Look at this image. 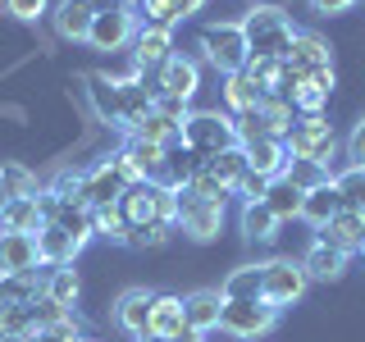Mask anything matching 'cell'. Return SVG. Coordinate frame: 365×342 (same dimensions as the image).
<instances>
[{"mask_svg": "<svg viewBox=\"0 0 365 342\" xmlns=\"http://www.w3.org/2000/svg\"><path fill=\"white\" fill-rule=\"evenodd\" d=\"M187 187L197 192V197H205V201H220V205H228V197H233V192H228L224 182H220V178H210V174H205V165L197 169V178H192Z\"/></svg>", "mask_w": 365, "mask_h": 342, "instance_id": "cell-43", "label": "cell"}, {"mask_svg": "<svg viewBox=\"0 0 365 342\" xmlns=\"http://www.w3.org/2000/svg\"><path fill=\"white\" fill-rule=\"evenodd\" d=\"M247 151V169L260 178H283V169H288V146H283V137H256V142H242Z\"/></svg>", "mask_w": 365, "mask_h": 342, "instance_id": "cell-21", "label": "cell"}, {"mask_svg": "<svg viewBox=\"0 0 365 342\" xmlns=\"http://www.w3.org/2000/svg\"><path fill=\"white\" fill-rule=\"evenodd\" d=\"M5 205H9V187H5V178H0V214H5Z\"/></svg>", "mask_w": 365, "mask_h": 342, "instance_id": "cell-51", "label": "cell"}, {"mask_svg": "<svg viewBox=\"0 0 365 342\" xmlns=\"http://www.w3.org/2000/svg\"><path fill=\"white\" fill-rule=\"evenodd\" d=\"M311 288V279H306L302 260H265V301L269 306H297Z\"/></svg>", "mask_w": 365, "mask_h": 342, "instance_id": "cell-13", "label": "cell"}, {"mask_svg": "<svg viewBox=\"0 0 365 342\" xmlns=\"http://www.w3.org/2000/svg\"><path fill=\"white\" fill-rule=\"evenodd\" d=\"M41 269L37 233H9L0 228V274H32Z\"/></svg>", "mask_w": 365, "mask_h": 342, "instance_id": "cell-18", "label": "cell"}, {"mask_svg": "<svg viewBox=\"0 0 365 342\" xmlns=\"http://www.w3.org/2000/svg\"><path fill=\"white\" fill-rule=\"evenodd\" d=\"M319 242L347 251V256H356L361 242H365V214H351V210H338L334 219H329L324 228H319Z\"/></svg>", "mask_w": 365, "mask_h": 342, "instance_id": "cell-23", "label": "cell"}, {"mask_svg": "<svg viewBox=\"0 0 365 342\" xmlns=\"http://www.w3.org/2000/svg\"><path fill=\"white\" fill-rule=\"evenodd\" d=\"M205 5H210V0H142L137 14H142V23H155V28H174V23L201 14Z\"/></svg>", "mask_w": 365, "mask_h": 342, "instance_id": "cell-24", "label": "cell"}, {"mask_svg": "<svg viewBox=\"0 0 365 342\" xmlns=\"http://www.w3.org/2000/svg\"><path fill=\"white\" fill-rule=\"evenodd\" d=\"M338 210H342V201H338V192H334V178L319 182V187H311V192H306V201H302V219L311 224L315 233H319L329 219H334Z\"/></svg>", "mask_w": 365, "mask_h": 342, "instance_id": "cell-28", "label": "cell"}, {"mask_svg": "<svg viewBox=\"0 0 365 342\" xmlns=\"http://www.w3.org/2000/svg\"><path fill=\"white\" fill-rule=\"evenodd\" d=\"M201 55H205V64H210L220 78L242 73L247 60H251L242 23H205V28H201Z\"/></svg>", "mask_w": 365, "mask_h": 342, "instance_id": "cell-5", "label": "cell"}, {"mask_svg": "<svg viewBox=\"0 0 365 342\" xmlns=\"http://www.w3.org/2000/svg\"><path fill=\"white\" fill-rule=\"evenodd\" d=\"M128 5H142V0H128Z\"/></svg>", "mask_w": 365, "mask_h": 342, "instance_id": "cell-53", "label": "cell"}, {"mask_svg": "<svg viewBox=\"0 0 365 342\" xmlns=\"http://www.w3.org/2000/svg\"><path fill=\"white\" fill-rule=\"evenodd\" d=\"M37 251H41V265H73V260L87 251V237H73L68 228L46 219L37 228Z\"/></svg>", "mask_w": 365, "mask_h": 342, "instance_id": "cell-17", "label": "cell"}, {"mask_svg": "<svg viewBox=\"0 0 365 342\" xmlns=\"http://www.w3.org/2000/svg\"><path fill=\"white\" fill-rule=\"evenodd\" d=\"M119 155L133 165V174H137V178H155V182H160V174H165V155H169V146H155V142H137V137H128V146H123Z\"/></svg>", "mask_w": 365, "mask_h": 342, "instance_id": "cell-27", "label": "cell"}, {"mask_svg": "<svg viewBox=\"0 0 365 342\" xmlns=\"http://www.w3.org/2000/svg\"><path fill=\"white\" fill-rule=\"evenodd\" d=\"M5 5V14H14L19 23H37L46 9H51V0H0Z\"/></svg>", "mask_w": 365, "mask_h": 342, "instance_id": "cell-45", "label": "cell"}, {"mask_svg": "<svg viewBox=\"0 0 365 342\" xmlns=\"http://www.w3.org/2000/svg\"><path fill=\"white\" fill-rule=\"evenodd\" d=\"M137 28H142V14L137 5H119V9H106V14L91 19V32H87V46L101 55H114V51H128Z\"/></svg>", "mask_w": 365, "mask_h": 342, "instance_id": "cell-9", "label": "cell"}, {"mask_svg": "<svg viewBox=\"0 0 365 342\" xmlns=\"http://www.w3.org/2000/svg\"><path fill=\"white\" fill-rule=\"evenodd\" d=\"M302 269H306V279H311V283H338L342 274L351 269V256L315 237V242L306 247V256H302Z\"/></svg>", "mask_w": 365, "mask_h": 342, "instance_id": "cell-19", "label": "cell"}, {"mask_svg": "<svg viewBox=\"0 0 365 342\" xmlns=\"http://www.w3.org/2000/svg\"><path fill=\"white\" fill-rule=\"evenodd\" d=\"M151 342H205L201 333H182V338H151Z\"/></svg>", "mask_w": 365, "mask_h": 342, "instance_id": "cell-50", "label": "cell"}, {"mask_svg": "<svg viewBox=\"0 0 365 342\" xmlns=\"http://www.w3.org/2000/svg\"><path fill=\"white\" fill-rule=\"evenodd\" d=\"M265 96H269V91L256 87L247 73H228V78H224V105H228V114H233V119H237V114L260 110V105H265Z\"/></svg>", "mask_w": 365, "mask_h": 342, "instance_id": "cell-26", "label": "cell"}, {"mask_svg": "<svg viewBox=\"0 0 365 342\" xmlns=\"http://www.w3.org/2000/svg\"><path fill=\"white\" fill-rule=\"evenodd\" d=\"M128 51H133V64L142 68V73H155V68L165 64L169 55H174V28H155V23H142Z\"/></svg>", "mask_w": 365, "mask_h": 342, "instance_id": "cell-15", "label": "cell"}, {"mask_svg": "<svg viewBox=\"0 0 365 342\" xmlns=\"http://www.w3.org/2000/svg\"><path fill=\"white\" fill-rule=\"evenodd\" d=\"M347 160L351 165H365V119L347 133Z\"/></svg>", "mask_w": 365, "mask_h": 342, "instance_id": "cell-48", "label": "cell"}, {"mask_svg": "<svg viewBox=\"0 0 365 342\" xmlns=\"http://www.w3.org/2000/svg\"><path fill=\"white\" fill-rule=\"evenodd\" d=\"M283 146H288V160H315V165H334L338 160V137L329 128L324 114H297L288 137H283Z\"/></svg>", "mask_w": 365, "mask_h": 342, "instance_id": "cell-3", "label": "cell"}, {"mask_svg": "<svg viewBox=\"0 0 365 342\" xmlns=\"http://www.w3.org/2000/svg\"><path fill=\"white\" fill-rule=\"evenodd\" d=\"M28 342H83L78 338V315H68V319H60V324H51V328H37Z\"/></svg>", "mask_w": 365, "mask_h": 342, "instance_id": "cell-44", "label": "cell"}, {"mask_svg": "<svg viewBox=\"0 0 365 342\" xmlns=\"http://www.w3.org/2000/svg\"><path fill=\"white\" fill-rule=\"evenodd\" d=\"M119 5H128V0H60L55 5V32H60L64 41H73V46H87V32H91V19L96 14H106V9H119Z\"/></svg>", "mask_w": 365, "mask_h": 342, "instance_id": "cell-12", "label": "cell"}, {"mask_svg": "<svg viewBox=\"0 0 365 342\" xmlns=\"http://www.w3.org/2000/svg\"><path fill=\"white\" fill-rule=\"evenodd\" d=\"M205 174H210V178H220L224 187L233 192L237 182H242V174H247V151H242V146H228V151L210 155V160H205Z\"/></svg>", "mask_w": 365, "mask_h": 342, "instance_id": "cell-36", "label": "cell"}, {"mask_svg": "<svg viewBox=\"0 0 365 342\" xmlns=\"http://www.w3.org/2000/svg\"><path fill=\"white\" fill-rule=\"evenodd\" d=\"M220 315H224V292L220 288H197L182 296V319H187L192 333L210 338L215 328H220Z\"/></svg>", "mask_w": 365, "mask_h": 342, "instance_id": "cell-16", "label": "cell"}, {"mask_svg": "<svg viewBox=\"0 0 365 342\" xmlns=\"http://www.w3.org/2000/svg\"><path fill=\"white\" fill-rule=\"evenodd\" d=\"M83 342H96V338H83Z\"/></svg>", "mask_w": 365, "mask_h": 342, "instance_id": "cell-54", "label": "cell"}, {"mask_svg": "<svg viewBox=\"0 0 365 342\" xmlns=\"http://www.w3.org/2000/svg\"><path fill=\"white\" fill-rule=\"evenodd\" d=\"M155 91H165V96H178L192 105V96L201 91V64L192 60V55H169L165 64L155 68Z\"/></svg>", "mask_w": 365, "mask_h": 342, "instance_id": "cell-14", "label": "cell"}, {"mask_svg": "<svg viewBox=\"0 0 365 342\" xmlns=\"http://www.w3.org/2000/svg\"><path fill=\"white\" fill-rule=\"evenodd\" d=\"M46 292V274H0V319L9 311H19V306H28L32 296Z\"/></svg>", "mask_w": 365, "mask_h": 342, "instance_id": "cell-22", "label": "cell"}, {"mask_svg": "<svg viewBox=\"0 0 365 342\" xmlns=\"http://www.w3.org/2000/svg\"><path fill=\"white\" fill-rule=\"evenodd\" d=\"M329 96H334V91H324L319 83H311V78L292 83V91H288V100H292V110H297V114H324Z\"/></svg>", "mask_w": 365, "mask_h": 342, "instance_id": "cell-38", "label": "cell"}, {"mask_svg": "<svg viewBox=\"0 0 365 342\" xmlns=\"http://www.w3.org/2000/svg\"><path fill=\"white\" fill-rule=\"evenodd\" d=\"M283 178H288V182H297L302 192H311V187H319V182H329L334 174H329L324 165H315V160H288Z\"/></svg>", "mask_w": 365, "mask_h": 342, "instance_id": "cell-39", "label": "cell"}, {"mask_svg": "<svg viewBox=\"0 0 365 342\" xmlns=\"http://www.w3.org/2000/svg\"><path fill=\"white\" fill-rule=\"evenodd\" d=\"M220 292L228 296V301H237V296H265V265H237L228 279L220 283Z\"/></svg>", "mask_w": 365, "mask_h": 342, "instance_id": "cell-34", "label": "cell"}, {"mask_svg": "<svg viewBox=\"0 0 365 342\" xmlns=\"http://www.w3.org/2000/svg\"><path fill=\"white\" fill-rule=\"evenodd\" d=\"M178 128L182 123H174V119H165V114H146V119H137L133 128H128V137H137V142H155V146H178Z\"/></svg>", "mask_w": 365, "mask_h": 342, "instance_id": "cell-37", "label": "cell"}, {"mask_svg": "<svg viewBox=\"0 0 365 342\" xmlns=\"http://www.w3.org/2000/svg\"><path fill=\"white\" fill-rule=\"evenodd\" d=\"M274 324H279V306H269L265 296H247V301H242V296H237V301H228V296H224L220 333L251 342V338H265V333H274Z\"/></svg>", "mask_w": 365, "mask_h": 342, "instance_id": "cell-7", "label": "cell"}, {"mask_svg": "<svg viewBox=\"0 0 365 342\" xmlns=\"http://www.w3.org/2000/svg\"><path fill=\"white\" fill-rule=\"evenodd\" d=\"M155 114H165V119H174V123H182L187 119V100H178V96H165V91H155V105H151Z\"/></svg>", "mask_w": 365, "mask_h": 342, "instance_id": "cell-47", "label": "cell"}, {"mask_svg": "<svg viewBox=\"0 0 365 342\" xmlns=\"http://www.w3.org/2000/svg\"><path fill=\"white\" fill-rule=\"evenodd\" d=\"M178 146L210 160V155L228 151V146H237V119L228 110H192L178 128Z\"/></svg>", "mask_w": 365, "mask_h": 342, "instance_id": "cell-2", "label": "cell"}, {"mask_svg": "<svg viewBox=\"0 0 365 342\" xmlns=\"http://www.w3.org/2000/svg\"><path fill=\"white\" fill-rule=\"evenodd\" d=\"M73 311H68V306H60L55 301V296H37V301H32V328H51V324H60V319H68Z\"/></svg>", "mask_w": 365, "mask_h": 342, "instance_id": "cell-42", "label": "cell"}, {"mask_svg": "<svg viewBox=\"0 0 365 342\" xmlns=\"http://www.w3.org/2000/svg\"><path fill=\"white\" fill-rule=\"evenodd\" d=\"M311 5H315V14H329V19H334V14H347V9H356L361 0H311Z\"/></svg>", "mask_w": 365, "mask_h": 342, "instance_id": "cell-49", "label": "cell"}, {"mask_svg": "<svg viewBox=\"0 0 365 342\" xmlns=\"http://www.w3.org/2000/svg\"><path fill=\"white\" fill-rule=\"evenodd\" d=\"M237 23H242L251 60H283L292 37H297V28H292V19H288L283 5H251Z\"/></svg>", "mask_w": 365, "mask_h": 342, "instance_id": "cell-1", "label": "cell"}, {"mask_svg": "<svg viewBox=\"0 0 365 342\" xmlns=\"http://www.w3.org/2000/svg\"><path fill=\"white\" fill-rule=\"evenodd\" d=\"M265 192H269V178H260V174H242V182L233 187V197H242V205H251V201H265Z\"/></svg>", "mask_w": 365, "mask_h": 342, "instance_id": "cell-46", "label": "cell"}, {"mask_svg": "<svg viewBox=\"0 0 365 342\" xmlns=\"http://www.w3.org/2000/svg\"><path fill=\"white\" fill-rule=\"evenodd\" d=\"M87 96H91V110H96L101 123H110V128H123V87H119V78L87 73Z\"/></svg>", "mask_w": 365, "mask_h": 342, "instance_id": "cell-20", "label": "cell"}, {"mask_svg": "<svg viewBox=\"0 0 365 342\" xmlns=\"http://www.w3.org/2000/svg\"><path fill=\"white\" fill-rule=\"evenodd\" d=\"M119 210L133 228L137 224H174L178 197H174V187H165V182H155V178H137L133 187L123 192Z\"/></svg>", "mask_w": 365, "mask_h": 342, "instance_id": "cell-4", "label": "cell"}, {"mask_svg": "<svg viewBox=\"0 0 365 342\" xmlns=\"http://www.w3.org/2000/svg\"><path fill=\"white\" fill-rule=\"evenodd\" d=\"M46 296H55L60 306L73 311L78 296H83V279H78V269L68 265H46Z\"/></svg>", "mask_w": 365, "mask_h": 342, "instance_id": "cell-35", "label": "cell"}, {"mask_svg": "<svg viewBox=\"0 0 365 342\" xmlns=\"http://www.w3.org/2000/svg\"><path fill=\"white\" fill-rule=\"evenodd\" d=\"M356 256H361V260H365V242H361V251H356Z\"/></svg>", "mask_w": 365, "mask_h": 342, "instance_id": "cell-52", "label": "cell"}, {"mask_svg": "<svg viewBox=\"0 0 365 342\" xmlns=\"http://www.w3.org/2000/svg\"><path fill=\"white\" fill-rule=\"evenodd\" d=\"M151 311H155V288H128L110 306V319L128 342H151Z\"/></svg>", "mask_w": 365, "mask_h": 342, "instance_id": "cell-10", "label": "cell"}, {"mask_svg": "<svg viewBox=\"0 0 365 342\" xmlns=\"http://www.w3.org/2000/svg\"><path fill=\"white\" fill-rule=\"evenodd\" d=\"M237 228H242L247 242H274L283 224L274 219V210L265 201H251V205H242V214H237Z\"/></svg>", "mask_w": 365, "mask_h": 342, "instance_id": "cell-29", "label": "cell"}, {"mask_svg": "<svg viewBox=\"0 0 365 342\" xmlns=\"http://www.w3.org/2000/svg\"><path fill=\"white\" fill-rule=\"evenodd\" d=\"M302 201H306V192L297 187V182H288V178H274L269 192H265V205L274 210V219H279V224L302 219Z\"/></svg>", "mask_w": 365, "mask_h": 342, "instance_id": "cell-31", "label": "cell"}, {"mask_svg": "<svg viewBox=\"0 0 365 342\" xmlns=\"http://www.w3.org/2000/svg\"><path fill=\"white\" fill-rule=\"evenodd\" d=\"M192 333L182 319V296L174 292H155V311H151V338H182Z\"/></svg>", "mask_w": 365, "mask_h": 342, "instance_id": "cell-25", "label": "cell"}, {"mask_svg": "<svg viewBox=\"0 0 365 342\" xmlns=\"http://www.w3.org/2000/svg\"><path fill=\"white\" fill-rule=\"evenodd\" d=\"M133 182H137V174H133V165L123 155L96 160L91 169H83V201L91 210H96V205H119Z\"/></svg>", "mask_w": 365, "mask_h": 342, "instance_id": "cell-6", "label": "cell"}, {"mask_svg": "<svg viewBox=\"0 0 365 342\" xmlns=\"http://www.w3.org/2000/svg\"><path fill=\"white\" fill-rule=\"evenodd\" d=\"M334 192L342 201V210L351 214H365V165H347L334 174Z\"/></svg>", "mask_w": 365, "mask_h": 342, "instance_id": "cell-33", "label": "cell"}, {"mask_svg": "<svg viewBox=\"0 0 365 342\" xmlns=\"http://www.w3.org/2000/svg\"><path fill=\"white\" fill-rule=\"evenodd\" d=\"M41 224H46L41 197H9L5 214H0V228H9V233H37Z\"/></svg>", "mask_w": 365, "mask_h": 342, "instance_id": "cell-30", "label": "cell"}, {"mask_svg": "<svg viewBox=\"0 0 365 342\" xmlns=\"http://www.w3.org/2000/svg\"><path fill=\"white\" fill-rule=\"evenodd\" d=\"M283 68H288L292 83L315 78V73H329V68H334V46L319 37V32H297L288 55H283Z\"/></svg>", "mask_w": 365, "mask_h": 342, "instance_id": "cell-11", "label": "cell"}, {"mask_svg": "<svg viewBox=\"0 0 365 342\" xmlns=\"http://www.w3.org/2000/svg\"><path fill=\"white\" fill-rule=\"evenodd\" d=\"M91 233L106 237V242H114V247H128L133 242V224L123 219L119 205H96V210H91Z\"/></svg>", "mask_w": 365, "mask_h": 342, "instance_id": "cell-32", "label": "cell"}, {"mask_svg": "<svg viewBox=\"0 0 365 342\" xmlns=\"http://www.w3.org/2000/svg\"><path fill=\"white\" fill-rule=\"evenodd\" d=\"M178 214H174V228L182 237H192V242H215L224 228V205L220 201H205L197 197L192 187H178Z\"/></svg>", "mask_w": 365, "mask_h": 342, "instance_id": "cell-8", "label": "cell"}, {"mask_svg": "<svg viewBox=\"0 0 365 342\" xmlns=\"http://www.w3.org/2000/svg\"><path fill=\"white\" fill-rule=\"evenodd\" d=\"M0 178H5V187H9V197H41V182L32 169H23V165H0Z\"/></svg>", "mask_w": 365, "mask_h": 342, "instance_id": "cell-40", "label": "cell"}, {"mask_svg": "<svg viewBox=\"0 0 365 342\" xmlns=\"http://www.w3.org/2000/svg\"><path fill=\"white\" fill-rule=\"evenodd\" d=\"M174 233H178L174 224H137V228H133V242H128V247H137V251H155V247H165Z\"/></svg>", "mask_w": 365, "mask_h": 342, "instance_id": "cell-41", "label": "cell"}]
</instances>
